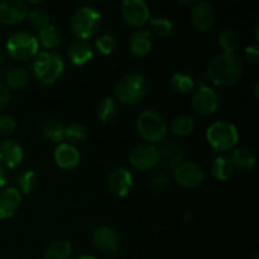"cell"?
<instances>
[{"label":"cell","instance_id":"6da1fadb","mask_svg":"<svg viewBox=\"0 0 259 259\" xmlns=\"http://www.w3.org/2000/svg\"><path fill=\"white\" fill-rule=\"evenodd\" d=\"M207 77L219 88H228L239 81L243 73L242 61L234 53L215 56L207 65Z\"/></svg>","mask_w":259,"mask_h":259},{"label":"cell","instance_id":"7a4b0ae2","mask_svg":"<svg viewBox=\"0 0 259 259\" xmlns=\"http://www.w3.org/2000/svg\"><path fill=\"white\" fill-rule=\"evenodd\" d=\"M115 100L125 105H137L148 94V82L138 72H131L123 76L115 86Z\"/></svg>","mask_w":259,"mask_h":259},{"label":"cell","instance_id":"3957f363","mask_svg":"<svg viewBox=\"0 0 259 259\" xmlns=\"http://www.w3.org/2000/svg\"><path fill=\"white\" fill-rule=\"evenodd\" d=\"M33 73L43 85H52L65 71L63 58L53 51H46L35 56L33 61Z\"/></svg>","mask_w":259,"mask_h":259},{"label":"cell","instance_id":"277c9868","mask_svg":"<svg viewBox=\"0 0 259 259\" xmlns=\"http://www.w3.org/2000/svg\"><path fill=\"white\" fill-rule=\"evenodd\" d=\"M101 24V14L94 7H81L72 14L70 28L80 40H88L98 33Z\"/></svg>","mask_w":259,"mask_h":259},{"label":"cell","instance_id":"5b68a950","mask_svg":"<svg viewBox=\"0 0 259 259\" xmlns=\"http://www.w3.org/2000/svg\"><path fill=\"white\" fill-rule=\"evenodd\" d=\"M206 139L217 152L232 151L239 141V134L234 124L227 120H218L206 129Z\"/></svg>","mask_w":259,"mask_h":259},{"label":"cell","instance_id":"8992f818","mask_svg":"<svg viewBox=\"0 0 259 259\" xmlns=\"http://www.w3.org/2000/svg\"><path fill=\"white\" fill-rule=\"evenodd\" d=\"M137 128L146 143H162L167 137V124L161 114L154 110H146L139 114Z\"/></svg>","mask_w":259,"mask_h":259},{"label":"cell","instance_id":"52a82bcc","mask_svg":"<svg viewBox=\"0 0 259 259\" xmlns=\"http://www.w3.org/2000/svg\"><path fill=\"white\" fill-rule=\"evenodd\" d=\"M39 51L37 37L28 32L13 33L7 40V52L17 61H29L35 58Z\"/></svg>","mask_w":259,"mask_h":259},{"label":"cell","instance_id":"ba28073f","mask_svg":"<svg viewBox=\"0 0 259 259\" xmlns=\"http://www.w3.org/2000/svg\"><path fill=\"white\" fill-rule=\"evenodd\" d=\"M129 162L138 171H151L159 163L158 149L154 144H137L129 153Z\"/></svg>","mask_w":259,"mask_h":259},{"label":"cell","instance_id":"9c48e42d","mask_svg":"<svg viewBox=\"0 0 259 259\" xmlns=\"http://www.w3.org/2000/svg\"><path fill=\"white\" fill-rule=\"evenodd\" d=\"M191 106L200 115H211L219 109L220 98L214 89L201 85L195 89L191 96Z\"/></svg>","mask_w":259,"mask_h":259},{"label":"cell","instance_id":"30bf717a","mask_svg":"<svg viewBox=\"0 0 259 259\" xmlns=\"http://www.w3.org/2000/svg\"><path fill=\"white\" fill-rule=\"evenodd\" d=\"M120 12L124 22L134 28L143 27L151 18L148 5L143 0H125L121 3Z\"/></svg>","mask_w":259,"mask_h":259},{"label":"cell","instance_id":"8fae6325","mask_svg":"<svg viewBox=\"0 0 259 259\" xmlns=\"http://www.w3.org/2000/svg\"><path fill=\"white\" fill-rule=\"evenodd\" d=\"M175 181L186 189L199 187L205 180V172L201 166L195 162H182L174 169Z\"/></svg>","mask_w":259,"mask_h":259},{"label":"cell","instance_id":"7c38bea8","mask_svg":"<svg viewBox=\"0 0 259 259\" xmlns=\"http://www.w3.org/2000/svg\"><path fill=\"white\" fill-rule=\"evenodd\" d=\"M93 242L95 247L105 254H113L120 247V237L118 232L108 225H101L94 230Z\"/></svg>","mask_w":259,"mask_h":259},{"label":"cell","instance_id":"4fadbf2b","mask_svg":"<svg viewBox=\"0 0 259 259\" xmlns=\"http://www.w3.org/2000/svg\"><path fill=\"white\" fill-rule=\"evenodd\" d=\"M28 15V5L22 0H3L0 2V23L15 25L22 23Z\"/></svg>","mask_w":259,"mask_h":259},{"label":"cell","instance_id":"5bb4252c","mask_svg":"<svg viewBox=\"0 0 259 259\" xmlns=\"http://www.w3.org/2000/svg\"><path fill=\"white\" fill-rule=\"evenodd\" d=\"M133 187V176L124 167L114 169L108 177V189L114 196L125 197Z\"/></svg>","mask_w":259,"mask_h":259},{"label":"cell","instance_id":"9a60e30c","mask_svg":"<svg viewBox=\"0 0 259 259\" xmlns=\"http://www.w3.org/2000/svg\"><path fill=\"white\" fill-rule=\"evenodd\" d=\"M24 159L23 147L17 141L8 139L0 144V167L14 169L22 164Z\"/></svg>","mask_w":259,"mask_h":259},{"label":"cell","instance_id":"2e32d148","mask_svg":"<svg viewBox=\"0 0 259 259\" xmlns=\"http://www.w3.org/2000/svg\"><path fill=\"white\" fill-rule=\"evenodd\" d=\"M158 154L159 164L168 171H174L179 164L184 162L185 158L184 148L175 141L164 142L158 149Z\"/></svg>","mask_w":259,"mask_h":259},{"label":"cell","instance_id":"e0dca14e","mask_svg":"<svg viewBox=\"0 0 259 259\" xmlns=\"http://www.w3.org/2000/svg\"><path fill=\"white\" fill-rule=\"evenodd\" d=\"M190 19L197 30H209L215 22L214 8L206 2L196 3L190 13Z\"/></svg>","mask_w":259,"mask_h":259},{"label":"cell","instance_id":"ac0fdd59","mask_svg":"<svg viewBox=\"0 0 259 259\" xmlns=\"http://www.w3.org/2000/svg\"><path fill=\"white\" fill-rule=\"evenodd\" d=\"M55 163L65 171H72L80 164V153L77 148L68 143H60L53 152Z\"/></svg>","mask_w":259,"mask_h":259},{"label":"cell","instance_id":"d6986e66","mask_svg":"<svg viewBox=\"0 0 259 259\" xmlns=\"http://www.w3.org/2000/svg\"><path fill=\"white\" fill-rule=\"evenodd\" d=\"M22 204V195L15 187L0 190V220L12 218Z\"/></svg>","mask_w":259,"mask_h":259},{"label":"cell","instance_id":"ffe728a7","mask_svg":"<svg viewBox=\"0 0 259 259\" xmlns=\"http://www.w3.org/2000/svg\"><path fill=\"white\" fill-rule=\"evenodd\" d=\"M152 34L147 29H138L132 33L128 40L129 51L136 57H146L152 50Z\"/></svg>","mask_w":259,"mask_h":259},{"label":"cell","instance_id":"44dd1931","mask_svg":"<svg viewBox=\"0 0 259 259\" xmlns=\"http://www.w3.org/2000/svg\"><path fill=\"white\" fill-rule=\"evenodd\" d=\"M70 62L75 66H83L94 58V48L88 40H75L67 51Z\"/></svg>","mask_w":259,"mask_h":259},{"label":"cell","instance_id":"7402d4cb","mask_svg":"<svg viewBox=\"0 0 259 259\" xmlns=\"http://www.w3.org/2000/svg\"><path fill=\"white\" fill-rule=\"evenodd\" d=\"M229 158L234 169L238 168L240 171H250V169L254 168L255 162H257L255 154L248 148L235 149Z\"/></svg>","mask_w":259,"mask_h":259},{"label":"cell","instance_id":"603a6c76","mask_svg":"<svg viewBox=\"0 0 259 259\" xmlns=\"http://www.w3.org/2000/svg\"><path fill=\"white\" fill-rule=\"evenodd\" d=\"M43 259H72V245L65 239L55 240L47 247Z\"/></svg>","mask_w":259,"mask_h":259},{"label":"cell","instance_id":"cb8c5ba5","mask_svg":"<svg viewBox=\"0 0 259 259\" xmlns=\"http://www.w3.org/2000/svg\"><path fill=\"white\" fill-rule=\"evenodd\" d=\"M65 129L66 126L61 121L48 120L43 124L40 134L50 143H61L65 139Z\"/></svg>","mask_w":259,"mask_h":259},{"label":"cell","instance_id":"d4e9b609","mask_svg":"<svg viewBox=\"0 0 259 259\" xmlns=\"http://www.w3.org/2000/svg\"><path fill=\"white\" fill-rule=\"evenodd\" d=\"M38 43L47 50H55L61 45V34L55 25L48 24L47 27L37 30Z\"/></svg>","mask_w":259,"mask_h":259},{"label":"cell","instance_id":"484cf974","mask_svg":"<svg viewBox=\"0 0 259 259\" xmlns=\"http://www.w3.org/2000/svg\"><path fill=\"white\" fill-rule=\"evenodd\" d=\"M218 42L224 53H234L240 45L239 32L234 28H225L218 35Z\"/></svg>","mask_w":259,"mask_h":259},{"label":"cell","instance_id":"4316f807","mask_svg":"<svg viewBox=\"0 0 259 259\" xmlns=\"http://www.w3.org/2000/svg\"><path fill=\"white\" fill-rule=\"evenodd\" d=\"M233 172H234V167L229 157L219 156L215 158L211 167V174L218 181H228L233 176Z\"/></svg>","mask_w":259,"mask_h":259},{"label":"cell","instance_id":"83f0119b","mask_svg":"<svg viewBox=\"0 0 259 259\" xmlns=\"http://www.w3.org/2000/svg\"><path fill=\"white\" fill-rule=\"evenodd\" d=\"M29 76L28 72L22 67H14L8 71L5 76V86L12 90H22L27 86Z\"/></svg>","mask_w":259,"mask_h":259},{"label":"cell","instance_id":"f1b7e54d","mask_svg":"<svg viewBox=\"0 0 259 259\" xmlns=\"http://www.w3.org/2000/svg\"><path fill=\"white\" fill-rule=\"evenodd\" d=\"M96 115L101 121H111L118 115V103L114 98H104L96 106Z\"/></svg>","mask_w":259,"mask_h":259},{"label":"cell","instance_id":"f546056e","mask_svg":"<svg viewBox=\"0 0 259 259\" xmlns=\"http://www.w3.org/2000/svg\"><path fill=\"white\" fill-rule=\"evenodd\" d=\"M171 86L177 94L187 95V94L194 93L195 90V80L192 76L185 72H176L171 78Z\"/></svg>","mask_w":259,"mask_h":259},{"label":"cell","instance_id":"4dcf8cb0","mask_svg":"<svg viewBox=\"0 0 259 259\" xmlns=\"http://www.w3.org/2000/svg\"><path fill=\"white\" fill-rule=\"evenodd\" d=\"M195 120L190 115L182 114V115L176 116L171 123V132L175 136L186 137L194 132Z\"/></svg>","mask_w":259,"mask_h":259},{"label":"cell","instance_id":"1f68e13d","mask_svg":"<svg viewBox=\"0 0 259 259\" xmlns=\"http://www.w3.org/2000/svg\"><path fill=\"white\" fill-rule=\"evenodd\" d=\"M149 29L159 38H167L174 32V23L164 17H156L149 19ZM149 32V33H151Z\"/></svg>","mask_w":259,"mask_h":259},{"label":"cell","instance_id":"d6a6232c","mask_svg":"<svg viewBox=\"0 0 259 259\" xmlns=\"http://www.w3.org/2000/svg\"><path fill=\"white\" fill-rule=\"evenodd\" d=\"M88 138V131L83 125L78 123L70 124L67 128L65 129V139H67L68 144L71 146H77V144L83 143Z\"/></svg>","mask_w":259,"mask_h":259},{"label":"cell","instance_id":"836d02e7","mask_svg":"<svg viewBox=\"0 0 259 259\" xmlns=\"http://www.w3.org/2000/svg\"><path fill=\"white\" fill-rule=\"evenodd\" d=\"M28 19L29 23L35 28V29H42L50 24V14L45 8L35 7L33 9L28 10Z\"/></svg>","mask_w":259,"mask_h":259},{"label":"cell","instance_id":"e575fe53","mask_svg":"<svg viewBox=\"0 0 259 259\" xmlns=\"http://www.w3.org/2000/svg\"><path fill=\"white\" fill-rule=\"evenodd\" d=\"M18 186L20 190L19 192H23L25 195L32 194L38 186V175L32 169L25 171L24 174L20 175L19 180H18Z\"/></svg>","mask_w":259,"mask_h":259},{"label":"cell","instance_id":"d590c367","mask_svg":"<svg viewBox=\"0 0 259 259\" xmlns=\"http://www.w3.org/2000/svg\"><path fill=\"white\" fill-rule=\"evenodd\" d=\"M95 48L99 53H101V55H111L116 48L115 38L110 34L100 35V37H98V39L95 40Z\"/></svg>","mask_w":259,"mask_h":259},{"label":"cell","instance_id":"8d00e7d4","mask_svg":"<svg viewBox=\"0 0 259 259\" xmlns=\"http://www.w3.org/2000/svg\"><path fill=\"white\" fill-rule=\"evenodd\" d=\"M17 128V121L12 115L0 114V137H8L13 134Z\"/></svg>","mask_w":259,"mask_h":259},{"label":"cell","instance_id":"74e56055","mask_svg":"<svg viewBox=\"0 0 259 259\" xmlns=\"http://www.w3.org/2000/svg\"><path fill=\"white\" fill-rule=\"evenodd\" d=\"M168 186V177L164 174L154 175L151 180V187L154 191H163Z\"/></svg>","mask_w":259,"mask_h":259},{"label":"cell","instance_id":"f35d334b","mask_svg":"<svg viewBox=\"0 0 259 259\" xmlns=\"http://www.w3.org/2000/svg\"><path fill=\"white\" fill-rule=\"evenodd\" d=\"M244 57L252 65H257L259 60V48L257 46H249L245 48L244 51Z\"/></svg>","mask_w":259,"mask_h":259},{"label":"cell","instance_id":"ab89813d","mask_svg":"<svg viewBox=\"0 0 259 259\" xmlns=\"http://www.w3.org/2000/svg\"><path fill=\"white\" fill-rule=\"evenodd\" d=\"M10 103V91L4 83L0 82V111L4 110Z\"/></svg>","mask_w":259,"mask_h":259},{"label":"cell","instance_id":"60d3db41","mask_svg":"<svg viewBox=\"0 0 259 259\" xmlns=\"http://www.w3.org/2000/svg\"><path fill=\"white\" fill-rule=\"evenodd\" d=\"M5 181H7V180H5L4 171H3V168H2V167H0V190H2L3 187L5 186Z\"/></svg>","mask_w":259,"mask_h":259},{"label":"cell","instance_id":"b9f144b4","mask_svg":"<svg viewBox=\"0 0 259 259\" xmlns=\"http://www.w3.org/2000/svg\"><path fill=\"white\" fill-rule=\"evenodd\" d=\"M77 259H96V258L93 257V255H81V257H78Z\"/></svg>","mask_w":259,"mask_h":259},{"label":"cell","instance_id":"7bdbcfd3","mask_svg":"<svg viewBox=\"0 0 259 259\" xmlns=\"http://www.w3.org/2000/svg\"><path fill=\"white\" fill-rule=\"evenodd\" d=\"M254 259H258V254H257V253H255V254H254Z\"/></svg>","mask_w":259,"mask_h":259}]
</instances>
